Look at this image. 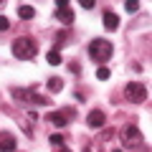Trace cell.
Returning a JSON list of instances; mask_svg holds the SVG:
<instances>
[{
  "label": "cell",
  "instance_id": "obj_1",
  "mask_svg": "<svg viewBox=\"0 0 152 152\" xmlns=\"http://www.w3.org/2000/svg\"><path fill=\"white\" fill-rule=\"evenodd\" d=\"M114 56V46L112 41H107V38H94L91 43H89V58L94 61V64L99 66H107V61Z\"/></svg>",
  "mask_w": 152,
  "mask_h": 152
},
{
  "label": "cell",
  "instance_id": "obj_2",
  "mask_svg": "<svg viewBox=\"0 0 152 152\" xmlns=\"http://www.w3.org/2000/svg\"><path fill=\"white\" fill-rule=\"evenodd\" d=\"M36 53H38L36 38H31V36H20V38H15V41H13V56H15V58H20V61H31V58H36Z\"/></svg>",
  "mask_w": 152,
  "mask_h": 152
},
{
  "label": "cell",
  "instance_id": "obj_3",
  "mask_svg": "<svg viewBox=\"0 0 152 152\" xmlns=\"http://www.w3.org/2000/svg\"><path fill=\"white\" fill-rule=\"evenodd\" d=\"M124 96H127V102H132V104H142V102H147V89H145V84H140V81H129L124 86Z\"/></svg>",
  "mask_w": 152,
  "mask_h": 152
},
{
  "label": "cell",
  "instance_id": "obj_4",
  "mask_svg": "<svg viewBox=\"0 0 152 152\" xmlns=\"http://www.w3.org/2000/svg\"><path fill=\"white\" fill-rule=\"evenodd\" d=\"M48 119H51V124H53V127H66L71 119H74V109L66 107L64 112H51V114H48Z\"/></svg>",
  "mask_w": 152,
  "mask_h": 152
},
{
  "label": "cell",
  "instance_id": "obj_5",
  "mask_svg": "<svg viewBox=\"0 0 152 152\" xmlns=\"http://www.w3.org/2000/svg\"><path fill=\"white\" fill-rule=\"evenodd\" d=\"M56 8H58V10H56V18H58L64 26H71V23H74V10H71L69 0H58Z\"/></svg>",
  "mask_w": 152,
  "mask_h": 152
},
{
  "label": "cell",
  "instance_id": "obj_6",
  "mask_svg": "<svg viewBox=\"0 0 152 152\" xmlns=\"http://www.w3.org/2000/svg\"><path fill=\"white\" fill-rule=\"evenodd\" d=\"M122 142H124V145H129V147L140 145V142H142V132L137 129L134 124H129L127 129H122Z\"/></svg>",
  "mask_w": 152,
  "mask_h": 152
},
{
  "label": "cell",
  "instance_id": "obj_7",
  "mask_svg": "<svg viewBox=\"0 0 152 152\" xmlns=\"http://www.w3.org/2000/svg\"><path fill=\"white\" fill-rule=\"evenodd\" d=\"M13 96H15V99H26V102H33V104H48L46 96L33 94V91H23V89H13Z\"/></svg>",
  "mask_w": 152,
  "mask_h": 152
},
{
  "label": "cell",
  "instance_id": "obj_8",
  "mask_svg": "<svg viewBox=\"0 0 152 152\" xmlns=\"http://www.w3.org/2000/svg\"><path fill=\"white\" fill-rule=\"evenodd\" d=\"M104 122H107V114H104L102 109H94V112H89V117H86V124L91 127V129H102Z\"/></svg>",
  "mask_w": 152,
  "mask_h": 152
},
{
  "label": "cell",
  "instance_id": "obj_9",
  "mask_svg": "<svg viewBox=\"0 0 152 152\" xmlns=\"http://www.w3.org/2000/svg\"><path fill=\"white\" fill-rule=\"evenodd\" d=\"M0 152H15V137L10 132H0Z\"/></svg>",
  "mask_w": 152,
  "mask_h": 152
},
{
  "label": "cell",
  "instance_id": "obj_10",
  "mask_svg": "<svg viewBox=\"0 0 152 152\" xmlns=\"http://www.w3.org/2000/svg\"><path fill=\"white\" fill-rule=\"evenodd\" d=\"M104 28L107 31H117L119 28V15L114 10H104Z\"/></svg>",
  "mask_w": 152,
  "mask_h": 152
},
{
  "label": "cell",
  "instance_id": "obj_11",
  "mask_svg": "<svg viewBox=\"0 0 152 152\" xmlns=\"http://www.w3.org/2000/svg\"><path fill=\"white\" fill-rule=\"evenodd\" d=\"M33 15H36V8H33V5H28V3L18 5V18H23V20H31Z\"/></svg>",
  "mask_w": 152,
  "mask_h": 152
},
{
  "label": "cell",
  "instance_id": "obj_12",
  "mask_svg": "<svg viewBox=\"0 0 152 152\" xmlns=\"http://www.w3.org/2000/svg\"><path fill=\"white\" fill-rule=\"evenodd\" d=\"M46 86H48L51 91H61V89H64V79H58V76H51Z\"/></svg>",
  "mask_w": 152,
  "mask_h": 152
},
{
  "label": "cell",
  "instance_id": "obj_13",
  "mask_svg": "<svg viewBox=\"0 0 152 152\" xmlns=\"http://www.w3.org/2000/svg\"><path fill=\"white\" fill-rule=\"evenodd\" d=\"M46 61H48L51 66H58L61 64V53L58 51H48V53H46Z\"/></svg>",
  "mask_w": 152,
  "mask_h": 152
},
{
  "label": "cell",
  "instance_id": "obj_14",
  "mask_svg": "<svg viewBox=\"0 0 152 152\" xmlns=\"http://www.w3.org/2000/svg\"><path fill=\"white\" fill-rule=\"evenodd\" d=\"M109 76H112V71H109L107 66H99V69H96V79H99V81H107Z\"/></svg>",
  "mask_w": 152,
  "mask_h": 152
},
{
  "label": "cell",
  "instance_id": "obj_15",
  "mask_svg": "<svg viewBox=\"0 0 152 152\" xmlns=\"http://www.w3.org/2000/svg\"><path fill=\"white\" fill-rule=\"evenodd\" d=\"M124 10H127V13H137V10H140V3H134V0H129V3L124 5Z\"/></svg>",
  "mask_w": 152,
  "mask_h": 152
},
{
  "label": "cell",
  "instance_id": "obj_16",
  "mask_svg": "<svg viewBox=\"0 0 152 152\" xmlns=\"http://www.w3.org/2000/svg\"><path fill=\"white\" fill-rule=\"evenodd\" d=\"M51 145H53V147H61V145H64V137H61V134H51Z\"/></svg>",
  "mask_w": 152,
  "mask_h": 152
},
{
  "label": "cell",
  "instance_id": "obj_17",
  "mask_svg": "<svg viewBox=\"0 0 152 152\" xmlns=\"http://www.w3.org/2000/svg\"><path fill=\"white\" fill-rule=\"evenodd\" d=\"M8 28H10V20L5 15H0V31H8Z\"/></svg>",
  "mask_w": 152,
  "mask_h": 152
},
{
  "label": "cell",
  "instance_id": "obj_18",
  "mask_svg": "<svg viewBox=\"0 0 152 152\" xmlns=\"http://www.w3.org/2000/svg\"><path fill=\"white\" fill-rule=\"evenodd\" d=\"M94 5H96V3H94V0H81V8H84V10H91Z\"/></svg>",
  "mask_w": 152,
  "mask_h": 152
},
{
  "label": "cell",
  "instance_id": "obj_19",
  "mask_svg": "<svg viewBox=\"0 0 152 152\" xmlns=\"http://www.w3.org/2000/svg\"><path fill=\"white\" fill-rule=\"evenodd\" d=\"M69 69L74 71V74H81V71H79V64H76V61H71V64H69Z\"/></svg>",
  "mask_w": 152,
  "mask_h": 152
},
{
  "label": "cell",
  "instance_id": "obj_20",
  "mask_svg": "<svg viewBox=\"0 0 152 152\" xmlns=\"http://www.w3.org/2000/svg\"><path fill=\"white\" fill-rule=\"evenodd\" d=\"M56 152H71V150H69V147H64V145H61V147H58Z\"/></svg>",
  "mask_w": 152,
  "mask_h": 152
},
{
  "label": "cell",
  "instance_id": "obj_21",
  "mask_svg": "<svg viewBox=\"0 0 152 152\" xmlns=\"http://www.w3.org/2000/svg\"><path fill=\"white\" fill-rule=\"evenodd\" d=\"M0 5H3V0H0Z\"/></svg>",
  "mask_w": 152,
  "mask_h": 152
},
{
  "label": "cell",
  "instance_id": "obj_22",
  "mask_svg": "<svg viewBox=\"0 0 152 152\" xmlns=\"http://www.w3.org/2000/svg\"><path fill=\"white\" fill-rule=\"evenodd\" d=\"M117 152H119V150H117Z\"/></svg>",
  "mask_w": 152,
  "mask_h": 152
}]
</instances>
